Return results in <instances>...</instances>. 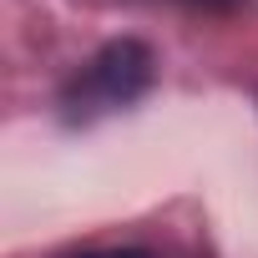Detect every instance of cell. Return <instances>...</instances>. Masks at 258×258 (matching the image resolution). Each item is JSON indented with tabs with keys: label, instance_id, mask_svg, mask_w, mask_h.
Segmentation results:
<instances>
[{
	"label": "cell",
	"instance_id": "cell-1",
	"mask_svg": "<svg viewBox=\"0 0 258 258\" xmlns=\"http://www.w3.org/2000/svg\"><path fill=\"white\" fill-rule=\"evenodd\" d=\"M157 81V56L147 41H106L101 51H91L76 76L61 86V116L66 121H101L111 111H126L132 101H142Z\"/></svg>",
	"mask_w": 258,
	"mask_h": 258
},
{
	"label": "cell",
	"instance_id": "cell-2",
	"mask_svg": "<svg viewBox=\"0 0 258 258\" xmlns=\"http://www.w3.org/2000/svg\"><path fill=\"white\" fill-rule=\"evenodd\" d=\"M61 258H157L152 248H137V243H101V248H76V253H61Z\"/></svg>",
	"mask_w": 258,
	"mask_h": 258
},
{
	"label": "cell",
	"instance_id": "cell-3",
	"mask_svg": "<svg viewBox=\"0 0 258 258\" xmlns=\"http://www.w3.org/2000/svg\"><path fill=\"white\" fill-rule=\"evenodd\" d=\"M182 6H233V0H182Z\"/></svg>",
	"mask_w": 258,
	"mask_h": 258
}]
</instances>
